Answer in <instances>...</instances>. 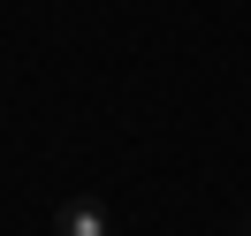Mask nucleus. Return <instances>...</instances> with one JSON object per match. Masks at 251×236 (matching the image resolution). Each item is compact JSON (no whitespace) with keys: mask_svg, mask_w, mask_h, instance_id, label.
<instances>
[{"mask_svg":"<svg viewBox=\"0 0 251 236\" xmlns=\"http://www.w3.org/2000/svg\"><path fill=\"white\" fill-rule=\"evenodd\" d=\"M53 236H107V206L99 198H69L53 213Z\"/></svg>","mask_w":251,"mask_h":236,"instance_id":"obj_1","label":"nucleus"}]
</instances>
